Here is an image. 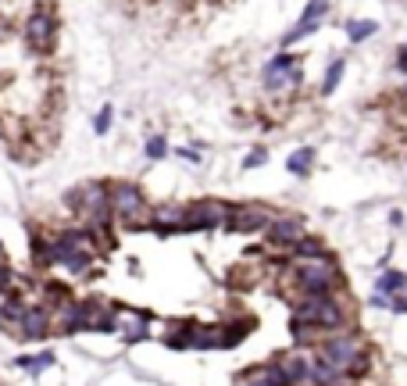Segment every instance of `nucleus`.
I'll use <instances>...</instances> for the list:
<instances>
[{"mask_svg": "<svg viewBox=\"0 0 407 386\" xmlns=\"http://www.w3.org/2000/svg\"><path fill=\"white\" fill-rule=\"evenodd\" d=\"M97 258V243H93V233L83 226V229H61L50 236V265H61L75 275H83Z\"/></svg>", "mask_w": 407, "mask_h": 386, "instance_id": "f257e3e1", "label": "nucleus"}, {"mask_svg": "<svg viewBox=\"0 0 407 386\" xmlns=\"http://www.w3.org/2000/svg\"><path fill=\"white\" fill-rule=\"evenodd\" d=\"M293 283L300 287V294L329 297V294H336L343 287V275H339V268H336L332 258H318V261H297Z\"/></svg>", "mask_w": 407, "mask_h": 386, "instance_id": "f03ea898", "label": "nucleus"}, {"mask_svg": "<svg viewBox=\"0 0 407 386\" xmlns=\"http://www.w3.org/2000/svg\"><path fill=\"white\" fill-rule=\"evenodd\" d=\"M293 315L311 322L315 329H329V333H336V329L346 325V308L343 301H336L332 294L329 297H315V294H304L297 304H293Z\"/></svg>", "mask_w": 407, "mask_h": 386, "instance_id": "7ed1b4c3", "label": "nucleus"}, {"mask_svg": "<svg viewBox=\"0 0 407 386\" xmlns=\"http://www.w3.org/2000/svg\"><path fill=\"white\" fill-rule=\"evenodd\" d=\"M265 90L268 93H282V90H297L304 83V72H300V61H297V54H289V50H279L275 58L265 65Z\"/></svg>", "mask_w": 407, "mask_h": 386, "instance_id": "20e7f679", "label": "nucleus"}, {"mask_svg": "<svg viewBox=\"0 0 407 386\" xmlns=\"http://www.w3.org/2000/svg\"><path fill=\"white\" fill-rule=\"evenodd\" d=\"M232 204H225V200H211V197H204V200H193V204H186V222H183V233L186 229H218V226H229L232 222Z\"/></svg>", "mask_w": 407, "mask_h": 386, "instance_id": "39448f33", "label": "nucleus"}, {"mask_svg": "<svg viewBox=\"0 0 407 386\" xmlns=\"http://www.w3.org/2000/svg\"><path fill=\"white\" fill-rule=\"evenodd\" d=\"M111 211H114V218H122L129 229L143 226V222H140L143 211H147L143 190H140L136 183H114V186H111Z\"/></svg>", "mask_w": 407, "mask_h": 386, "instance_id": "423d86ee", "label": "nucleus"}, {"mask_svg": "<svg viewBox=\"0 0 407 386\" xmlns=\"http://www.w3.org/2000/svg\"><path fill=\"white\" fill-rule=\"evenodd\" d=\"M65 204H68L72 211H79L83 218L107 215V211H111V186H107V183H83V186L68 190Z\"/></svg>", "mask_w": 407, "mask_h": 386, "instance_id": "0eeeda50", "label": "nucleus"}, {"mask_svg": "<svg viewBox=\"0 0 407 386\" xmlns=\"http://www.w3.org/2000/svg\"><path fill=\"white\" fill-rule=\"evenodd\" d=\"M322 354H325L329 361H336V365L346 372V368H351V365L365 354V344H361L354 333H336V337H325Z\"/></svg>", "mask_w": 407, "mask_h": 386, "instance_id": "6e6552de", "label": "nucleus"}, {"mask_svg": "<svg viewBox=\"0 0 407 386\" xmlns=\"http://www.w3.org/2000/svg\"><path fill=\"white\" fill-rule=\"evenodd\" d=\"M54 36H57V18H54L47 8L32 11L29 22H25V40H29V47L40 50V54H47V50L54 47Z\"/></svg>", "mask_w": 407, "mask_h": 386, "instance_id": "1a4fd4ad", "label": "nucleus"}, {"mask_svg": "<svg viewBox=\"0 0 407 386\" xmlns=\"http://www.w3.org/2000/svg\"><path fill=\"white\" fill-rule=\"evenodd\" d=\"M304 236H308V222H304L300 215H275L272 226H268V240L275 247H293Z\"/></svg>", "mask_w": 407, "mask_h": 386, "instance_id": "9d476101", "label": "nucleus"}, {"mask_svg": "<svg viewBox=\"0 0 407 386\" xmlns=\"http://www.w3.org/2000/svg\"><path fill=\"white\" fill-rule=\"evenodd\" d=\"M15 333H18V340H43V337H50V311L43 304H29L25 318L15 325Z\"/></svg>", "mask_w": 407, "mask_h": 386, "instance_id": "9b49d317", "label": "nucleus"}, {"mask_svg": "<svg viewBox=\"0 0 407 386\" xmlns=\"http://www.w3.org/2000/svg\"><path fill=\"white\" fill-rule=\"evenodd\" d=\"M272 218H275V215H268V211L257 207V204H250V207H236V211H232L229 229H236V233H261V229L272 226Z\"/></svg>", "mask_w": 407, "mask_h": 386, "instance_id": "f8f14e48", "label": "nucleus"}, {"mask_svg": "<svg viewBox=\"0 0 407 386\" xmlns=\"http://www.w3.org/2000/svg\"><path fill=\"white\" fill-rule=\"evenodd\" d=\"M279 368L289 386H311V358L308 354H286L279 361Z\"/></svg>", "mask_w": 407, "mask_h": 386, "instance_id": "ddd939ff", "label": "nucleus"}, {"mask_svg": "<svg viewBox=\"0 0 407 386\" xmlns=\"http://www.w3.org/2000/svg\"><path fill=\"white\" fill-rule=\"evenodd\" d=\"M25 311H29L25 297L8 290V294H4V301H0V325H18V322L25 318Z\"/></svg>", "mask_w": 407, "mask_h": 386, "instance_id": "4468645a", "label": "nucleus"}, {"mask_svg": "<svg viewBox=\"0 0 407 386\" xmlns=\"http://www.w3.org/2000/svg\"><path fill=\"white\" fill-rule=\"evenodd\" d=\"M407 290V272L400 268H382L379 279H375V294H386V297H396Z\"/></svg>", "mask_w": 407, "mask_h": 386, "instance_id": "2eb2a0df", "label": "nucleus"}, {"mask_svg": "<svg viewBox=\"0 0 407 386\" xmlns=\"http://www.w3.org/2000/svg\"><path fill=\"white\" fill-rule=\"evenodd\" d=\"M289 254H293L297 261H318V258H329V247L318 236H304V240H297L293 247H289Z\"/></svg>", "mask_w": 407, "mask_h": 386, "instance_id": "dca6fc26", "label": "nucleus"}, {"mask_svg": "<svg viewBox=\"0 0 407 386\" xmlns=\"http://www.w3.org/2000/svg\"><path fill=\"white\" fill-rule=\"evenodd\" d=\"M150 311H133V322H126L119 333L129 340V344H140V340H150Z\"/></svg>", "mask_w": 407, "mask_h": 386, "instance_id": "f3484780", "label": "nucleus"}, {"mask_svg": "<svg viewBox=\"0 0 407 386\" xmlns=\"http://www.w3.org/2000/svg\"><path fill=\"white\" fill-rule=\"evenodd\" d=\"M311 164H315V147H300V150H293V154L286 157L289 176H308V172H311Z\"/></svg>", "mask_w": 407, "mask_h": 386, "instance_id": "a211bd4d", "label": "nucleus"}, {"mask_svg": "<svg viewBox=\"0 0 407 386\" xmlns=\"http://www.w3.org/2000/svg\"><path fill=\"white\" fill-rule=\"evenodd\" d=\"M375 32H379V22H372V18H351V22H346V40H351V43H365Z\"/></svg>", "mask_w": 407, "mask_h": 386, "instance_id": "6ab92c4d", "label": "nucleus"}, {"mask_svg": "<svg viewBox=\"0 0 407 386\" xmlns=\"http://www.w3.org/2000/svg\"><path fill=\"white\" fill-rule=\"evenodd\" d=\"M343 72H346V58H332L325 68V79H322V97L336 93V86L343 83Z\"/></svg>", "mask_w": 407, "mask_h": 386, "instance_id": "aec40b11", "label": "nucleus"}, {"mask_svg": "<svg viewBox=\"0 0 407 386\" xmlns=\"http://www.w3.org/2000/svg\"><path fill=\"white\" fill-rule=\"evenodd\" d=\"M247 386H289V382H286V375H282V368H279V361H275V365H268V368L254 372Z\"/></svg>", "mask_w": 407, "mask_h": 386, "instance_id": "412c9836", "label": "nucleus"}, {"mask_svg": "<svg viewBox=\"0 0 407 386\" xmlns=\"http://www.w3.org/2000/svg\"><path fill=\"white\" fill-rule=\"evenodd\" d=\"M15 365H18V368H25V372H32V375H40L43 368H50V365H54V354H50V351H43V354H36V358H32V354H25V358H15Z\"/></svg>", "mask_w": 407, "mask_h": 386, "instance_id": "4be33fe9", "label": "nucleus"}, {"mask_svg": "<svg viewBox=\"0 0 407 386\" xmlns=\"http://www.w3.org/2000/svg\"><path fill=\"white\" fill-rule=\"evenodd\" d=\"M332 11L329 0H308V8L300 11V22H311V25H322V18Z\"/></svg>", "mask_w": 407, "mask_h": 386, "instance_id": "5701e85b", "label": "nucleus"}, {"mask_svg": "<svg viewBox=\"0 0 407 386\" xmlns=\"http://www.w3.org/2000/svg\"><path fill=\"white\" fill-rule=\"evenodd\" d=\"M289 333H293V344H297V347H304V344H311V333H315V325L293 315V318H289Z\"/></svg>", "mask_w": 407, "mask_h": 386, "instance_id": "b1692460", "label": "nucleus"}, {"mask_svg": "<svg viewBox=\"0 0 407 386\" xmlns=\"http://www.w3.org/2000/svg\"><path fill=\"white\" fill-rule=\"evenodd\" d=\"M254 329V322H247V318H240V322H232V325H225V347H236L247 333Z\"/></svg>", "mask_w": 407, "mask_h": 386, "instance_id": "393cba45", "label": "nucleus"}, {"mask_svg": "<svg viewBox=\"0 0 407 386\" xmlns=\"http://www.w3.org/2000/svg\"><path fill=\"white\" fill-rule=\"evenodd\" d=\"M111 122H114V107H111V104H104L100 111H97V119H93V133H97V136H107Z\"/></svg>", "mask_w": 407, "mask_h": 386, "instance_id": "a878e982", "label": "nucleus"}, {"mask_svg": "<svg viewBox=\"0 0 407 386\" xmlns=\"http://www.w3.org/2000/svg\"><path fill=\"white\" fill-rule=\"evenodd\" d=\"M143 150H147L150 161H164V154H168V140H164V136H150Z\"/></svg>", "mask_w": 407, "mask_h": 386, "instance_id": "bb28decb", "label": "nucleus"}, {"mask_svg": "<svg viewBox=\"0 0 407 386\" xmlns=\"http://www.w3.org/2000/svg\"><path fill=\"white\" fill-rule=\"evenodd\" d=\"M265 161H268V150H265V147H254V150L243 157V169H261Z\"/></svg>", "mask_w": 407, "mask_h": 386, "instance_id": "cd10ccee", "label": "nucleus"}, {"mask_svg": "<svg viewBox=\"0 0 407 386\" xmlns=\"http://www.w3.org/2000/svg\"><path fill=\"white\" fill-rule=\"evenodd\" d=\"M393 68H396L400 76H407V43H400V47H396V58H393Z\"/></svg>", "mask_w": 407, "mask_h": 386, "instance_id": "c85d7f7f", "label": "nucleus"}, {"mask_svg": "<svg viewBox=\"0 0 407 386\" xmlns=\"http://www.w3.org/2000/svg\"><path fill=\"white\" fill-rule=\"evenodd\" d=\"M389 311H393V315H407V290L396 294V297L389 301Z\"/></svg>", "mask_w": 407, "mask_h": 386, "instance_id": "c756f323", "label": "nucleus"}, {"mask_svg": "<svg viewBox=\"0 0 407 386\" xmlns=\"http://www.w3.org/2000/svg\"><path fill=\"white\" fill-rule=\"evenodd\" d=\"M389 301H393V297H386V294H372V301H368V304H372V308H379V311H389Z\"/></svg>", "mask_w": 407, "mask_h": 386, "instance_id": "7c9ffc66", "label": "nucleus"}, {"mask_svg": "<svg viewBox=\"0 0 407 386\" xmlns=\"http://www.w3.org/2000/svg\"><path fill=\"white\" fill-rule=\"evenodd\" d=\"M176 154H179V157H183V161H193V164H200V154H197V150H193V147H179V150H176Z\"/></svg>", "mask_w": 407, "mask_h": 386, "instance_id": "2f4dec72", "label": "nucleus"}, {"mask_svg": "<svg viewBox=\"0 0 407 386\" xmlns=\"http://www.w3.org/2000/svg\"><path fill=\"white\" fill-rule=\"evenodd\" d=\"M389 226H393V229H400V226H403V211H400V207H393V211H389Z\"/></svg>", "mask_w": 407, "mask_h": 386, "instance_id": "473e14b6", "label": "nucleus"}, {"mask_svg": "<svg viewBox=\"0 0 407 386\" xmlns=\"http://www.w3.org/2000/svg\"><path fill=\"white\" fill-rule=\"evenodd\" d=\"M400 100H403V104H407V83H403V86H400Z\"/></svg>", "mask_w": 407, "mask_h": 386, "instance_id": "72a5a7b5", "label": "nucleus"}, {"mask_svg": "<svg viewBox=\"0 0 407 386\" xmlns=\"http://www.w3.org/2000/svg\"><path fill=\"white\" fill-rule=\"evenodd\" d=\"M332 386H346V382H332Z\"/></svg>", "mask_w": 407, "mask_h": 386, "instance_id": "f704fd0d", "label": "nucleus"}]
</instances>
